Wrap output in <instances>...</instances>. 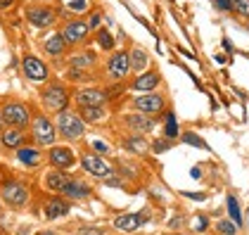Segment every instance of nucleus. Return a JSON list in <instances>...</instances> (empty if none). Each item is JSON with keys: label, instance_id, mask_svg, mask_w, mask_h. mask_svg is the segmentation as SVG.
Wrapping results in <instances>:
<instances>
[{"label": "nucleus", "instance_id": "473e14b6", "mask_svg": "<svg viewBox=\"0 0 249 235\" xmlns=\"http://www.w3.org/2000/svg\"><path fill=\"white\" fill-rule=\"evenodd\" d=\"M213 10L218 12H226V15H232V0H211Z\"/></svg>", "mask_w": 249, "mask_h": 235}, {"label": "nucleus", "instance_id": "dca6fc26", "mask_svg": "<svg viewBox=\"0 0 249 235\" xmlns=\"http://www.w3.org/2000/svg\"><path fill=\"white\" fill-rule=\"evenodd\" d=\"M147 218H150L147 212H140V214H121L114 218V228L121 231V233H133V231H138Z\"/></svg>", "mask_w": 249, "mask_h": 235}, {"label": "nucleus", "instance_id": "58836bf2", "mask_svg": "<svg viewBox=\"0 0 249 235\" xmlns=\"http://www.w3.org/2000/svg\"><path fill=\"white\" fill-rule=\"evenodd\" d=\"M207 226H209V221H207L204 216H199V218H197V231H204Z\"/></svg>", "mask_w": 249, "mask_h": 235}, {"label": "nucleus", "instance_id": "0eeeda50", "mask_svg": "<svg viewBox=\"0 0 249 235\" xmlns=\"http://www.w3.org/2000/svg\"><path fill=\"white\" fill-rule=\"evenodd\" d=\"M43 105L50 109V112H62V109H69V102H71V95L64 86L59 83H53L43 90Z\"/></svg>", "mask_w": 249, "mask_h": 235}, {"label": "nucleus", "instance_id": "aec40b11", "mask_svg": "<svg viewBox=\"0 0 249 235\" xmlns=\"http://www.w3.org/2000/svg\"><path fill=\"white\" fill-rule=\"evenodd\" d=\"M128 55H131V72L135 74H142V72H147V67H150V55L142 50V48H131L128 50Z\"/></svg>", "mask_w": 249, "mask_h": 235}, {"label": "nucleus", "instance_id": "79ce46f5", "mask_svg": "<svg viewBox=\"0 0 249 235\" xmlns=\"http://www.w3.org/2000/svg\"><path fill=\"white\" fill-rule=\"evenodd\" d=\"M2 124H5V121H2V114H0V128H2Z\"/></svg>", "mask_w": 249, "mask_h": 235}, {"label": "nucleus", "instance_id": "39448f33", "mask_svg": "<svg viewBox=\"0 0 249 235\" xmlns=\"http://www.w3.org/2000/svg\"><path fill=\"white\" fill-rule=\"evenodd\" d=\"M105 69H107V76L109 78L124 81V78L131 74V55H128V50H114V53H109V57L105 62Z\"/></svg>", "mask_w": 249, "mask_h": 235}, {"label": "nucleus", "instance_id": "1a4fd4ad", "mask_svg": "<svg viewBox=\"0 0 249 235\" xmlns=\"http://www.w3.org/2000/svg\"><path fill=\"white\" fill-rule=\"evenodd\" d=\"M124 126L131 131V133H138V136H147L152 133L157 121H154L150 114H142V112H131V114H124Z\"/></svg>", "mask_w": 249, "mask_h": 235}, {"label": "nucleus", "instance_id": "20e7f679", "mask_svg": "<svg viewBox=\"0 0 249 235\" xmlns=\"http://www.w3.org/2000/svg\"><path fill=\"white\" fill-rule=\"evenodd\" d=\"M133 112H142V114H150V117H157L166 109V98L161 93H140L133 98Z\"/></svg>", "mask_w": 249, "mask_h": 235}, {"label": "nucleus", "instance_id": "423d86ee", "mask_svg": "<svg viewBox=\"0 0 249 235\" xmlns=\"http://www.w3.org/2000/svg\"><path fill=\"white\" fill-rule=\"evenodd\" d=\"M31 136L34 140L43 145V147H53L55 145V140H57V126H55V121H50L48 117H36L34 119V124H31Z\"/></svg>", "mask_w": 249, "mask_h": 235}, {"label": "nucleus", "instance_id": "a211bd4d", "mask_svg": "<svg viewBox=\"0 0 249 235\" xmlns=\"http://www.w3.org/2000/svg\"><path fill=\"white\" fill-rule=\"evenodd\" d=\"M67 40H64V36H62V31H55L53 36H48L45 38V43H43V50L50 55V57H59V55H64L67 53Z\"/></svg>", "mask_w": 249, "mask_h": 235}, {"label": "nucleus", "instance_id": "c9c22d12", "mask_svg": "<svg viewBox=\"0 0 249 235\" xmlns=\"http://www.w3.org/2000/svg\"><path fill=\"white\" fill-rule=\"evenodd\" d=\"M78 235H105V231L97 228V226H81V228H78Z\"/></svg>", "mask_w": 249, "mask_h": 235}, {"label": "nucleus", "instance_id": "c756f323", "mask_svg": "<svg viewBox=\"0 0 249 235\" xmlns=\"http://www.w3.org/2000/svg\"><path fill=\"white\" fill-rule=\"evenodd\" d=\"M183 143L195 145V147H199V150H209L207 140H202V136H199V133H195V131H185V133H183Z\"/></svg>", "mask_w": 249, "mask_h": 235}, {"label": "nucleus", "instance_id": "412c9836", "mask_svg": "<svg viewBox=\"0 0 249 235\" xmlns=\"http://www.w3.org/2000/svg\"><path fill=\"white\" fill-rule=\"evenodd\" d=\"M69 181H71V176H69L64 169H53V171H48V176H45V185H48L50 190H55V193H62V188H64Z\"/></svg>", "mask_w": 249, "mask_h": 235}, {"label": "nucleus", "instance_id": "37998d69", "mask_svg": "<svg viewBox=\"0 0 249 235\" xmlns=\"http://www.w3.org/2000/svg\"><path fill=\"white\" fill-rule=\"evenodd\" d=\"M247 31H249V19H247Z\"/></svg>", "mask_w": 249, "mask_h": 235}, {"label": "nucleus", "instance_id": "f03ea898", "mask_svg": "<svg viewBox=\"0 0 249 235\" xmlns=\"http://www.w3.org/2000/svg\"><path fill=\"white\" fill-rule=\"evenodd\" d=\"M0 114H2V121H5L10 128L24 131V128L31 124V112H29V107H26L24 102H7V105L0 109Z\"/></svg>", "mask_w": 249, "mask_h": 235}, {"label": "nucleus", "instance_id": "a878e982", "mask_svg": "<svg viewBox=\"0 0 249 235\" xmlns=\"http://www.w3.org/2000/svg\"><path fill=\"white\" fill-rule=\"evenodd\" d=\"M0 140H2V145H5V147H21L24 133H21L19 128H7V131L0 136Z\"/></svg>", "mask_w": 249, "mask_h": 235}, {"label": "nucleus", "instance_id": "f704fd0d", "mask_svg": "<svg viewBox=\"0 0 249 235\" xmlns=\"http://www.w3.org/2000/svg\"><path fill=\"white\" fill-rule=\"evenodd\" d=\"M100 24H102V12H93L90 19H88V29H90V31H97Z\"/></svg>", "mask_w": 249, "mask_h": 235}, {"label": "nucleus", "instance_id": "ddd939ff", "mask_svg": "<svg viewBox=\"0 0 249 235\" xmlns=\"http://www.w3.org/2000/svg\"><path fill=\"white\" fill-rule=\"evenodd\" d=\"M90 29H88V21L83 19H71L62 26V36L67 40V45H81L83 40L88 38Z\"/></svg>", "mask_w": 249, "mask_h": 235}, {"label": "nucleus", "instance_id": "7ed1b4c3", "mask_svg": "<svg viewBox=\"0 0 249 235\" xmlns=\"http://www.w3.org/2000/svg\"><path fill=\"white\" fill-rule=\"evenodd\" d=\"M81 166H83L90 176L100 178V181H107V178L116 176L112 164L102 155H97V152H83V155H81Z\"/></svg>", "mask_w": 249, "mask_h": 235}, {"label": "nucleus", "instance_id": "bb28decb", "mask_svg": "<svg viewBox=\"0 0 249 235\" xmlns=\"http://www.w3.org/2000/svg\"><path fill=\"white\" fill-rule=\"evenodd\" d=\"M226 204H228L230 221H232L235 226H242V209H240V202H237V197H235V195H228Z\"/></svg>", "mask_w": 249, "mask_h": 235}, {"label": "nucleus", "instance_id": "b1692460", "mask_svg": "<svg viewBox=\"0 0 249 235\" xmlns=\"http://www.w3.org/2000/svg\"><path fill=\"white\" fill-rule=\"evenodd\" d=\"M40 150L36 147H17V159H19L21 164H26V166H36L40 162Z\"/></svg>", "mask_w": 249, "mask_h": 235}, {"label": "nucleus", "instance_id": "9d476101", "mask_svg": "<svg viewBox=\"0 0 249 235\" xmlns=\"http://www.w3.org/2000/svg\"><path fill=\"white\" fill-rule=\"evenodd\" d=\"M26 19H29L31 26H36V29H48V26L55 24L57 12H55L53 7H48V5H31V7L26 10Z\"/></svg>", "mask_w": 249, "mask_h": 235}, {"label": "nucleus", "instance_id": "4c0bfd02", "mask_svg": "<svg viewBox=\"0 0 249 235\" xmlns=\"http://www.w3.org/2000/svg\"><path fill=\"white\" fill-rule=\"evenodd\" d=\"M93 150H95L97 155H107V152H109V145H105V143H100V140H93Z\"/></svg>", "mask_w": 249, "mask_h": 235}, {"label": "nucleus", "instance_id": "72a5a7b5", "mask_svg": "<svg viewBox=\"0 0 249 235\" xmlns=\"http://www.w3.org/2000/svg\"><path fill=\"white\" fill-rule=\"evenodd\" d=\"M171 145H173V140H169V138H164V140H154L152 150L154 152H164V150H169Z\"/></svg>", "mask_w": 249, "mask_h": 235}, {"label": "nucleus", "instance_id": "6e6552de", "mask_svg": "<svg viewBox=\"0 0 249 235\" xmlns=\"http://www.w3.org/2000/svg\"><path fill=\"white\" fill-rule=\"evenodd\" d=\"M21 69H24V76L29 78V81H34V83H43V81H48V76H50L48 64L40 57H36V55H24Z\"/></svg>", "mask_w": 249, "mask_h": 235}, {"label": "nucleus", "instance_id": "4468645a", "mask_svg": "<svg viewBox=\"0 0 249 235\" xmlns=\"http://www.w3.org/2000/svg\"><path fill=\"white\" fill-rule=\"evenodd\" d=\"M161 86V74L157 69H147L142 74H138L135 81H131V90L135 93H154Z\"/></svg>", "mask_w": 249, "mask_h": 235}, {"label": "nucleus", "instance_id": "5701e85b", "mask_svg": "<svg viewBox=\"0 0 249 235\" xmlns=\"http://www.w3.org/2000/svg\"><path fill=\"white\" fill-rule=\"evenodd\" d=\"M78 114L86 124H97L107 117V109L105 107H78Z\"/></svg>", "mask_w": 249, "mask_h": 235}, {"label": "nucleus", "instance_id": "f257e3e1", "mask_svg": "<svg viewBox=\"0 0 249 235\" xmlns=\"http://www.w3.org/2000/svg\"><path fill=\"white\" fill-rule=\"evenodd\" d=\"M57 121H55V126H57V133L62 138H67V140H81L83 133H86V121L81 119L78 112H71V109H62L57 112Z\"/></svg>", "mask_w": 249, "mask_h": 235}, {"label": "nucleus", "instance_id": "2f4dec72", "mask_svg": "<svg viewBox=\"0 0 249 235\" xmlns=\"http://www.w3.org/2000/svg\"><path fill=\"white\" fill-rule=\"evenodd\" d=\"M216 228H218L221 235H237V228H240V226H235L232 221H226V218H223V221L216 223Z\"/></svg>", "mask_w": 249, "mask_h": 235}, {"label": "nucleus", "instance_id": "4be33fe9", "mask_svg": "<svg viewBox=\"0 0 249 235\" xmlns=\"http://www.w3.org/2000/svg\"><path fill=\"white\" fill-rule=\"evenodd\" d=\"M124 147L126 150H131V152H135V155H142L150 145H147V140L142 136H138V133H128V136L124 138Z\"/></svg>", "mask_w": 249, "mask_h": 235}, {"label": "nucleus", "instance_id": "9b49d317", "mask_svg": "<svg viewBox=\"0 0 249 235\" xmlns=\"http://www.w3.org/2000/svg\"><path fill=\"white\" fill-rule=\"evenodd\" d=\"M109 100V93L102 88H81L74 95L76 107H105Z\"/></svg>", "mask_w": 249, "mask_h": 235}, {"label": "nucleus", "instance_id": "ea45409f", "mask_svg": "<svg viewBox=\"0 0 249 235\" xmlns=\"http://www.w3.org/2000/svg\"><path fill=\"white\" fill-rule=\"evenodd\" d=\"M15 5V0H0V10H5V7H12Z\"/></svg>", "mask_w": 249, "mask_h": 235}, {"label": "nucleus", "instance_id": "a19ab883", "mask_svg": "<svg viewBox=\"0 0 249 235\" xmlns=\"http://www.w3.org/2000/svg\"><path fill=\"white\" fill-rule=\"evenodd\" d=\"M38 235H59V233H55V231H43V233H38Z\"/></svg>", "mask_w": 249, "mask_h": 235}, {"label": "nucleus", "instance_id": "6ab92c4d", "mask_svg": "<svg viewBox=\"0 0 249 235\" xmlns=\"http://www.w3.org/2000/svg\"><path fill=\"white\" fill-rule=\"evenodd\" d=\"M62 195L69 197V199H86V197L90 195V188H88L83 181H78V178L71 176V181L62 188Z\"/></svg>", "mask_w": 249, "mask_h": 235}, {"label": "nucleus", "instance_id": "e433bc0d", "mask_svg": "<svg viewBox=\"0 0 249 235\" xmlns=\"http://www.w3.org/2000/svg\"><path fill=\"white\" fill-rule=\"evenodd\" d=\"M69 10H74V12H86V10H88V0H71V2H69Z\"/></svg>", "mask_w": 249, "mask_h": 235}, {"label": "nucleus", "instance_id": "f3484780", "mask_svg": "<svg viewBox=\"0 0 249 235\" xmlns=\"http://www.w3.org/2000/svg\"><path fill=\"white\" fill-rule=\"evenodd\" d=\"M69 202L67 199H62V197H53V199H48L45 202V209H43V214H45V218L48 221H55V218H59V216H67L69 214Z\"/></svg>", "mask_w": 249, "mask_h": 235}, {"label": "nucleus", "instance_id": "7c9ffc66", "mask_svg": "<svg viewBox=\"0 0 249 235\" xmlns=\"http://www.w3.org/2000/svg\"><path fill=\"white\" fill-rule=\"evenodd\" d=\"M232 15L240 19H249V0H232Z\"/></svg>", "mask_w": 249, "mask_h": 235}, {"label": "nucleus", "instance_id": "cd10ccee", "mask_svg": "<svg viewBox=\"0 0 249 235\" xmlns=\"http://www.w3.org/2000/svg\"><path fill=\"white\" fill-rule=\"evenodd\" d=\"M164 138H169V140H176V138H178V121H176V114H173V112H166V114H164Z\"/></svg>", "mask_w": 249, "mask_h": 235}, {"label": "nucleus", "instance_id": "c85d7f7f", "mask_svg": "<svg viewBox=\"0 0 249 235\" xmlns=\"http://www.w3.org/2000/svg\"><path fill=\"white\" fill-rule=\"evenodd\" d=\"M97 45L107 53H114V36L107 29H97Z\"/></svg>", "mask_w": 249, "mask_h": 235}, {"label": "nucleus", "instance_id": "393cba45", "mask_svg": "<svg viewBox=\"0 0 249 235\" xmlns=\"http://www.w3.org/2000/svg\"><path fill=\"white\" fill-rule=\"evenodd\" d=\"M69 64L76 72H86V69H90L95 64V55L93 53H81V55H74V57L69 59Z\"/></svg>", "mask_w": 249, "mask_h": 235}, {"label": "nucleus", "instance_id": "2eb2a0df", "mask_svg": "<svg viewBox=\"0 0 249 235\" xmlns=\"http://www.w3.org/2000/svg\"><path fill=\"white\" fill-rule=\"evenodd\" d=\"M2 197H5L7 204L21 207V204H26V199H29V188H26L24 183H19V181H10V183L2 185Z\"/></svg>", "mask_w": 249, "mask_h": 235}, {"label": "nucleus", "instance_id": "f8f14e48", "mask_svg": "<svg viewBox=\"0 0 249 235\" xmlns=\"http://www.w3.org/2000/svg\"><path fill=\"white\" fill-rule=\"evenodd\" d=\"M48 162L53 164V169H71L76 164V152L67 145H53L48 152Z\"/></svg>", "mask_w": 249, "mask_h": 235}]
</instances>
